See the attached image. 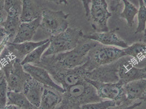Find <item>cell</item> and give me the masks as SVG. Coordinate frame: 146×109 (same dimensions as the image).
<instances>
[{
  "mask_svg": "<svg viewBox=\"0 0 146 109\" xmlns=\"http://www.w3.org/2000/svg\"><path fill=\"white\" fill-rule=\"evenodd\" d=\"M6 37V33L3 28L0 26V43L2 42Z\"/></svg>",
  "mask_w": 146,
  "mask_h": 109,
  "instance_id": "cell-34",
  "label": "cell"
},
{
  "mask_svg": "<svg viewBox=\"0 0 146 109\" xmlns=\"http://www.w3.org/2000/svg\"><path fill=\"white\" fill-rule=\"evenodd\" d=\"M124 89L128 101L141 100L146 102V79L128 82L124 85Z\"/></svg>",
  "mask_w": 146,
  "mask_h": 109,
  "instance_id": "cell-15",
  "label": "cell"
},
{
  "mask_svg": "<svg viewBox=\"0 0 146 109\" xmlns=\"http://www.w3.org/2000/svg\"><path fill=\"white\" fill-rule=\"evenodd\" d=\"M6 78L5 77V72L3 70V69L2 68V67L0 66V80H2L3 78Z\"/></svg>",
  "mask_w": 146,
  "mask_h": 109,
  "instance_id": "cell-37",
  "label": "cell"
},
{
  "mask_svg": "<svg viewBox=\"0 0 146 109\" xmlns=\"http://www.w3.org/2000/svg\"><path fill=\"white\" fill-rule=\"evenodd\" d=\"M124 50L127 56L131 57L135 63L146 58V41L135 43Z\"/></svg>",
  "mask_w": 146,
  "mask_h": 109,
  "instance_id": "cell-21",
  "label": "cell"
},
{
  "mask_svg": "<svg viewBox=\"0 0 146 109\" xmlns=\"http://www.w3.org/2000/svg\"><path fill=\"white\" fill-rule=\"evenodd\" d=\"M62 94L58 91L45 87L42 99L38 109H55L61 103Z\"/></svg>",
  "mask_w": 146,
  "mask_h": 109,
  "instance_id": "cell-18",
  "label": "cell"
},
{
  "mask_svg": "<svg viewBox=\"0 0 146 109\" xmlns=\"http://www.w3.org/2000/svg\"><path fill=\"white\" fill-rule=\"evenodd\" d=\"M8 91L6 79L5 78L0 80V109L7 105Z\"/></svg>",
  "mask_w": 146,
  "mask_h": 109,
  "instance_id": "cell-28",
  "label": "cell"
},
{
  "mask_svg": "<svg viewBox=\"0 0 146 109\" xmlns=\"http://www.w3.org/2000/svg\"><path fill=\"white\" fill-rule=\"evenodd\" d=\"M109 5L108 6L110 12L112 13H117L121 5V1L122 0H109Z\"/></svg>",
  "mask_w": 146,
  "mask_h": 109,
  "instance_id": "cell-30",
  "label": "cell"
},
{
  "mask_svg": "<svg viewBox=\"0 0 146 109\" xmlns=\"http://www.w3.org/2000/svg\"><path fill=\"white\" fill-rule=\"evenodd\" d=\"M139 3L140 7L137 13L138 25L135 32L136 34L144 32L146 29V6L142 0H139Z\"/></svg>",
  "mask_w": 146,
  "mask_h": 109,
  "instance_id": "cell-26",
  "label": "cell"
},
{
  "mask_svg": "<svg viewBox=\"0 0 146 109\" xmlns=\"http://www.w3.org/2000/svg\"><path fill=\"white\" fill-rule=\"evenodd\" d=\"M91 84L97 91L98 96L102 99H108L115 102L117 105L127 101L124 84L119 81L116 83H103L85 79Z\"/></svg>",
  "mask_w": 146,
  "mask_h": 109,
  "instance_id": "cell-8",
  "label": "cell"
},
{
  "mask_svg": "<svg viewBox=\"0 0 146 109\" xmlns=\"http://www.w3.org/2000/svg\"><path fill=\"white\" fill-rule=\"evenodd\" d=\"M50 38L45 39L39 42H25L20 43L8 42L6 48L12 54L17 60L23 61L25 57L37 47L49 42Z\"/></svg>",
  "mask_w": 146,
  "mask_h": 109,
  "instance_id": "cell-14",
  "label": "cell"
},
{
  "mask_svg": "<svg viewBox=\"0 0 146 109\" xmlns=\"http://www.w3.org/2000/svg\"><path fill=\"white\" fill-rule=\"evenodd\" d=\"M116 105V102L113 100H102L98 102L86 104L82 105L81 109H108L110 107Z\"/></svg>",
  "mask_w": 146,
  "mask_h": 109,
  "instance_id": "cell-27",
  "label": "cell"
},
{
  "mask_svg": "<svg viewBox=\"0 0 146 109\" xmlns=\"http://www.w3.org/2000/svg\"><path fill=\"white\" fill-rule=\"evenodd\" d=\"M40 11L32 0H22L20 19L21 23L30 22L41 16Z\"/></svg>",
  "mask_w": 146,
  "mask_h": 109,
  "instance_id": "cell-19",
  "label": "cell"
},
{
  "mask_svg": "<svg viewBox=\"0 0 146 109\" xmlns=\"http://www.w3.org/2000/svg\"><path fill=\"white\" fill-rule=\"evenodd\" d=\"M83 4V6L85 11L86 18L88 20L90 13V5L91 4V0H80Z\"/></svg>",
  "mask_w": 146,
  "mask_h": 109,
  "instance_id": "cell-31",
  "label": "cell"
},
{
  "mask_svg": "<svg viewBox=\"0 0 146 109\" xmlns=\"http://www.w3.org/2000/svg\"><path fill=\"white\" fill-rule=\"evenodd\" d=\"M48 71L55 82L64 90L85 81L86 75L88 72L84 64L72 69H50Z\"/></svg>",
  "mask_w": 146,
  "mask_h": 109,
  "instance_id": "cell-6",
  "label": "cell"
},
{
  "mask_svg": "<svg viewBox=\"0 0 146 109\" xmlns=\"http://www.w3.org/2000/svg\"><path fill=\"white\" fill-rule=\"evenodd\" d=\"M141 104V102L133 103L127 100L120 105L110 107L108 109H135L139 107Z\"/></svg>",
  "mask_w": 146,
  "mask_h": 109,
  "instance_id": "cell-29",
  "label": "cell"
},
{
  "mask_svg": "<svg viewBox=\"0 0 146 109\" xmlns=\"http://www.w3.org/2000/svg\"><path fill=\"white\" fill-rule=\"evenodd\" d=\"M118 28L111 31L94 32L91 34L84 35V38L96 41L101 44L106 46L120 47L121 48H127L128 47L127 43L121 38L118 36L116 31Z\"/></svg>",
  "mask_w": 146,
  "mask_h": 109,
  "instance_id": "cell-13",
  "label": "cell"
},
{
  "mask_svg": "<svg viewBox=\"0 0 146 109\" xmlns=\"http://www.w3.org/2000/svg\"><path fill=\"white\" fill-rule=\"evenodd\" d=\"M5 2L4 0H0V11L4 10Z\"/></svg>",
  "mask_w": 146,
  "mask_h": 109,
  "instance_id": "cell-38",
  "label": "cell"
},
{
  "mask_svg": "<svg viewBox=\"0 0 146 109\" xmlns=\"http://www.w3.org/2000/svg\"><path fill=\"white\" fill-rule=\"evenodd\" d=\"M7 105H13L24 109H38L31 103L23 92L8 91Z\"/></svg>",
  "mask_w": 146,
  "mask_h": 109,
  "instance_id": "cell-20",
  "label": "cell"
},
{
  "mask_svg": "<svg viewBox=\"0 0 146 109\" xmlns=\"http://www.w3.org/2000/svg\"><path fill=\"white\" fill-rule=\"evenodd\" d=\"M4 10L8 15L20 16L22 7V0H4Z\"/></svg>",
  "mask_w": 146,
  "mask_h": 109,
  "instance_id": "cell-25",
  "label": "cell"
},
{
  "mask_svg": "<svg viewBox=\"0 0 146 109\" xmlns=\"http://www.w3.org/2000/svg\"><path fill=\"white\" fill-rule=\"evenodd\" d=\"M99 43L83 38L72 50L58 54L42 57L37 65L49 70L50 69H72L84 64L88 53Z\"/></svg>",
  "mask_w": 146,
  "mask_h": 109,
  "instance_id": "cell-1",
  "label": "cell"
},
{
  "mask_svg": "<svg viewBox=\"0 0 146 109\" xmlns=\"http://www.w3.org/2000/svg\"><path fill=\"white\" fill-rule=\"evenodd\" d=\"M25 70L35 80L44 85L63 93L65 90L52 79L49 72L43 67L30 64L23 65Z\"/></svg>",
  "mask_w": 146,
  "mask_h": 109,
  "instance_id": "cell-12",
  "label": "cell"
},
{
  "mask_svg": "<svg viewBox=\"0 0 146 109\" xmlns=\"http://www.w3.org/2000/svg\"><path fill=\"white\" fill-rule=\"evenodd\" d=\"M102 100L96 89L85 80L66 89L61 103L55 109H81L84 104Z\"/></svg>",
  "mask_w": 146,
  "mask_h": 109,
  "instance_id": "cell-2",
  "label": "cell"
},
{
  "mask_svg": "<svg viewBox=\"0 0 146 109\" xmlns=\"http://www.w3.org/2000/svg\"><path fill=\"white\" fill-rule=\"evenodd\" d=\"M0 109H24L23 108H21L20 107H18L15 105H7L6 106H5L3 108H1Z\"/></svg>",
  "mask_w": 146,
  "mask_h": 109,
  "instance_id": "cell-36",
  "label": "cell"
},
{
  "mask_svg": "<svg viewBox=\"0 0 146 109\" xmlns=\"http://www.w3.org/2000/svg\"><path fill=\"white\" fill-rule=\"evenodd\" d=\"M126 56L124 49L98 43L88 53L87 60L84 65L87 71H91L98 67L109 64Z\"/></svg>",
  "mask_w": 146,
  "mask_h": 109,
  "instance_id": "cell-4",
  "label": "cell"
},
{
  "mask_svg": "<svg viewBox=\"0 0 146 109\" xmlns=\"http://www.w3.org/2000/svg\"><path fill=\"white\" fill-rule=\"evenodd\" d=\"M45 86L31 77L25 85L23 93L32 104L38 108Z\"/></svg>",
  "mask_w": 146,
  "mask_h": 109,
  "instance_id": "cell-17",
  "label": "cell"
},
{
  "mask_svg": "<svg viewBox=\"0 0 146 109\" xmlns=\"http://www.w3.org/2000/svg\"><path fill=\"white\" fill-rule=\"evenodd\" d=\"M83 31L79 28L68 27L64 32L50 37L49 47L43 57L65 53L75 48L84 38Z\"/></svg>",
  "mask_w": 146,
  "mask_h": 109,
  "instance_id": "cell-3",
  "label": "cell"
},
{
  "mask_svg": "<svg viewBox=\"0 0 146 109\" xmlns=\"http://www.w3.org/2000/svg\"><path fill=\"white\" fill-rule=\"evenodd\" d=\"M111 15L106 0H91L88 20L93 30L97 32L109 31L108 22Z\"/></svg>",
  "mask_w": 146,
  "mask_h": 109,
  "instance_id": "cell-7",
  "label": "cell"
},
{
  "mask_svg": "<svg viewBox=\"0 0 146 109\" xmlns=\"http://www.w3.org/2000/svg\"><path fill=\"white\" fill-rule=\"evenodd\" d=\"M7 13L5 10L0 11V26H2L7 17Z\"/></svg>",
  "mask_w": 146,
  "mask_h": 109,
  "instance_id": "cell-32",
  "label": "cell"
},
{
  "mask_svg": "<svg viewBox=\"0 0 146 109\" xmlns=\"http://www.w3.org/2000/svg\"><path fill=\"white\" fill-rule=\"evenodd\" d=\"M135 63L131 57L126 56L120 64L118 75L119 81L124 85L133 81L146 79V67L136 68Z\"/></svg>",
  "mask_w": 146,
  "mask_h": 109,
  "instance_id": "cell-11",
  "label": "cell"
},
{
  "mask_svg": "<svg viewBox=\"0 0 146 109\" xmlns=\"http://www.w3.org/2000/svg\"><path fill=\"white\" fill-rule=\"evenodd\" d=\"M124 3V9L120 17L124 19L127 22L129 27H132L134 23V18L138 13V9L128 0H122Z\"/></svg>",
  "mask_w": 146,
  "mask_h": 109,
  "instance_id": "cell-24",
  "label": "cell"
},
{
  "mask_svg": "<svg viewBox=\"0 0 146 109\" xmlns=\"http://www.w3.org/2000/svg\"><path fill=\"white\" fill-rule=\"evenodd\" d=\"M50 41L43 45L37 47L33 50L29 54H27L24 59L21 61V64L23 66L26 64H30L37 66L42 60V57L45 51L48 48Z\"/></svg>",
  "mask_w": 146,
  "mask_h": 109,
  "instance_id": "cell-23",
  "label": "cell"
},
{
  "mask_svg": "<svg viewBox=\"0 0 146 109\" xmlns=\"http://www.w3.org/2000/svg\"><path fill=\"white\" fill-rule=\"evenodd\" d=\"M124 57L109 64L98 67L91 71H88L86 73L85 79L103 83L118 82L119 81V68Z\"/></svg>",
  "mask_w": 146,
  "mask_h": 109,
  "instance_id": "cell-9",
  "label": "cell"
},
{
  "mask_svg": "<svg viewBox=\"0 0 146 109\" xmlns=\"http://www.w3.org/2000/svg\"><path fill=\"white\" fill-rule=\"evenodd\" d=\"M69 14L62 11H52L48 8L42 10L40 27L50 37L54 36L68 28Z\"/></svg>",
  "mask_w": 146,
  "mask_h": 109,
  "instance_id": "cell-5",
  "label": "cell"
},
{
  "mask_svg": "<svg viewBox=\"0 0 146 109\" xmlns=\"http://www.w3.org/2000/svg\"><path fill=\"white\" fill-rule=\"evenodd\" d=\"M143 1V3H144V4L145 5V6H146V0H142Z\"/></svg>",
  "mask_w": 146,
  "mask_h": 109,
  "instance_id": "cell-40",
  "label": "cell"
},
{
  "mask_svg": "<svg viewBox=\"0 0 146 109\" xmlns=\"http://www.w3.org/2000/svg\"><path fill=\"white\" fill-rule=\"evenodd\" d=\"M21 23L20 16L8 15L6 20L2 25V27L6 33L7 37L9 42H12L15 36L19 26Z\"/></svg>",
  "mask_w": 146,
  "mask_h": 109,
  "instance_id": "cell-22",
  "label": "cell"
},
{
  "mask_svg": "<svg viewBox=\"0 0 146 109\" xmlns=\"http://www.w3.org/2000/svg\"><path fill=\"white\" fill-rule=\"evenodd\" d=\"M144 37H145V41L146 42V28L145 30L144 31Z\"/></svg>",
  "mask_w": 146,
  "mask_h": 109,
  "instance_id": "cell-39",
  "label": "cell"
},
{
  "mask_svg": "<svg viewBox=\"0 0 146 109\" xmlns=\"http://www.w3.org/2000/svg\"><path fill=\"white\" fill-rule=\"evenodd\" d=\"M5 77L9 91L23 92L25 85L31 76L25 70L21 62L16 60Z\"/></svg>",
  "mask_w": 146,
  "mask_h": 109,
  "instance_id": "cell-10",
  "label": "cell"
},
{
  "mask_svg": "<svg viewBox=\"0 0 146 109\" xmlns=\"http://www.w3.org/2000/svg\"><path fill=\"white\" fill-rule=\"evenodd\" d=\"M8 42H9V39L8 38V37H7L2 42L0 43V54H2V53L3 52L4 49L6 47L7 44Z\"/></svg>",
  "mask_w": 146,
  "mask_h": 109,
  "instance_id": "cell-33",
  "label": "cell"
},
{
  "mask_svg": "<svg viewBox=\"0 0 146 109\" xmlns=\"http://www.w3.org/2000/svg\"><path fill=\"white\" fill-rule=\"evenodd\" d=\"M40 19L41 16L30 22H21L16 35L12 42L20 43L31 41L36 34V31L40 27Z\"/></svg>",
  "mask_w": 146,
  "mask_h": 109,
  "instance_id": "cell-16",
  "label": "cell"
},
{
  "mask_svg": "<svg viewBox=\"0 0 146 109\" xmlns=\"http://www.w3.org/2000/svg\"><path fill=\"white\" fill-rule=\"evenodd\" d=\"M50 2L54 3L57 5H61V4H64V5H67L68 2L67 0H46Z\"/></svg>",
  "mask_w": 146,
  "mask_h": 109,
  "instance_id": "cell-35",
  "label": "cell"
}]
</instances>
